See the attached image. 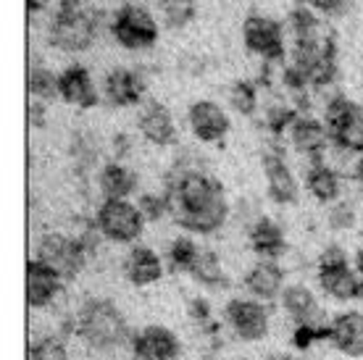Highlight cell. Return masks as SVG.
Listing matches in <instances>:
<instances>
[{"mask_svg": "<svg viewBox=\"0 0 363 360\" xmlns=\"http://www.w3.org/2000/svg\"><path fill=\"white\" fill-rule=\"evenodd\" d=\"M166 192L172 198V218L187 235H216L232 216L224 184L206 171L169 174Z\"/></svg>", "mask_w": 363, "mask_h": 360, "instance_id": "obj_1", "label": "cell"}, {"mask_svg": "<svg viewBox=\"0 0 363 360\" xmlns=\"http://www.w3.org/2000/svg\"><path fill=\"white\" fill-rule=\"evenodd\" d=\"M132 329L124 310L106 298H90L74 313V337L98 355H111L121 347H129Z\"/></svg>", "mask_w": 363, "mask_h": 360, "instance_id": "obj_2", "label": "cell"}, {"mask_svg": "<svg viewBox=\"0 0 363 360\" xmlns=\"http://www.w3.org/2000/svg\"><path fill=\"white\" fill-rule=\"evenodd\" d=\"M316 284L318 289L335 303H355L363 300V279L353 263L347 258V250L342 244H327L318 252L316 261Z\"/></svg>", "mask_w": 363, "mask_h": 360, "instance_id": "obj_3", "label": "cell"}, {"mask_svg": "<svg viewBox=\"0 0 363 360\" xmlns=\"http://www.w3.org/2000/svg\"><path fill=\"white\" fill-rule=\"evenodd\" d=\"M100 29V18L95 11L82 9L79 3H61L48 27V40L61 53H84L92 47Z\"/></svg>", "mask_w": 363, "mask_h": 360, "instance_id": "obj_4", "label": "cell"}, {"mask_svg": "<svg viewBox=\"0 0 363 360\" xmlns=\"http://www.w3.org/2000/svg\"><path fill=\"white\" fill-rule=\"evenodd\" d=\"M324 124L332 137V147L363 155V103L335 92L324 103Z\"/></svg>", "mask_w": 363, "mask_h": 360, "instance_id": "obj_5", "label": "cell"}, {"mask_svg": "<svg viewBox=\"0 0 363 360\" xmlns=\"http://www.w3.org/2000/svg\"><path fill=\"white\" fill-rule=\"evenodd\" d=\"M92 221L100 237L113 244H137L147 224L140 206L132 200H103Z\"/></svg>", "mask_w": 363, "mask_h": 360, "instance_id": "obj_6", "label": "cell"}, {"mask_svg": "<svg viewBox=\"0 0 363 360\" xmlns=\"http://www.w3.org/2000/svg\"><path fill=\"white\" fill-rule=\"evenodd\" d=\"M35 258L48 263L50 269L64 281H74L87 266L90 250L77 235H64V232H48L37 240Z\"/></svg>", "mask_w": 363, "mask_h": 360, "instance_id": "obj_7", "label": "cell"}, {"mask_svg": "<svg viewBox=\"0 0 363 360\" xmlns=\"http://www.w3.org/2000/svg\"><path fill=\"white\" fill-rule=\"evenodd\" d=\"M221 321L229 334L245 344L264 342L272 332V310L269 303L255 298H232L221 310Z\"/></svg>", "mask_w": 363, "mask_h": 360, "instance_id": "obj_8", "label": "cell"}, {"mask_svg": "<svg viewBox=\"0 0 363 360\" xmlns=\"http://www.w3.org/2000/svg\"><path fill=\"white\" fill-rule=\"evenodd\" d=\"M111 35L124 50L143 53L158 43L161 29H158V21L150 11L137 6V3H127L111 18Z\"/></svg>", "mask_w": 363, "mask_h": 360, "instance_id": "obj_9", "label": "cell"}, {"mask_svg": "<svg viewBox=\"0 0 363 360\" xmlns=\"http://www.w3.org/2000/svg\"><path fill=\"white\" fill-rule=\"evenodd\" d=\"M242 43H245L247 53L258 55L269 66L284 61V55H287L284 27L277 18L264 16V13H250L242 21Z\"/></svg>", "mask_w": 363, "mask_h": 360, "instance_id": "obj_10", "label": "cell"}, {"mask_svg": "<svg viewBox=\"0 0 363 360\" xmlns=\"http://www.w3.org/2000/svg\"><path fill=\"white\" fill-rule=\"evenodd\" d=\"M129 352L132 360H179L182 339L169 326L147 324L132 334Z\"/></svg>", "mask_w": 363, "mask_h": 360, "instance_id": "obj_11", "label": "cell"}, {"mask_svg": "<svg viewBox=\"0 0 363 360\" xmlns=\"http://www.w3.org/2000/svg\"><path fill=\"white\" fill-rule=\"evenodd\" d=\"M287 142L308 163L327 161V153L332 150V137H329L327 124L316 116H308V113H300L295 118V124L287 132Z\"/></svg>", "mask_w": 363, "mask_h": 360, "instance_id": "obj_12", "label": "cell"}, {"mask_svg": "<svg viewBox=\"0 0 363 360\" xmlns=\"http://www.w3.org/2000/svg\"><path fill=\"white\" fill-rule=\"evenodd\" d=\"M145 95V77L140 69H127V66H116L103 77L100 84V98L111 108H132L140 106Z\"/></svg>", "mask_w": 363, "mask_h": 360, "instance_id": "obj_13", "label": "cell"}, {"mask_svg": "<svg viewBox=\"0 0 363 360\" xmlns=\"http://www.w3.org/2000/svg\"><path fill=\"white\" fill-rule=\"evenodd\" d=\"M187 129L198 142L216 145L229 135L232 121L227 108H221L216 100H195L187 108Z\"/></svg>", "mask_w": 363, "mask_h": 360, "instance_id": "obj_14", "label": "cell"}, {"mask_svg": "<svg viewBox=\"0 0 363 360\" xmlns=\"http://www.w3.org/2000/svg\"><path fill=\"white\" fill-rule=\"evenodd\" d=\"M24 274H27L24 276V295H27V305L32 310H48L58 300V295L64 292L66 281L35 255L27 261Z\"/></svg>", "mask_w": 363, "mask_h": 360, "instance_id": "obj_15", "label": "cell"}, {"mask_svg": "<svg viewBox=\"0 0 363 360\" xmlns=\"http://www.w3.org/2000/svg\"><path fill=\"white\" fill-rule=\"evenodd\" d=\"M264 179L266 192L277 206H295L300 198V184L292 174L290 163L284 161L279 147H272L264 153Z\"/></svg>", "mask_w": 363, "mask_h": 360, "instance_id": "obj_16", "label": "cell"}, {"mask_svg": "<svg viewBox=\"0 0 363 360\" xmlns=\"http://www.w3.org/2000/svg\"><path fill=\"white\" fill-rule=\"evenodd\" d=\"M58 100H64L66 106L74 108H95L100 100V87L95 84L92 74L82 63H72L58 74Z\"/></svg>", "mask_w": 363, "mask_h": 360, "instance_id": "obj_17", "label": "cell"}, {"mask_svg": "<svg viewBox=\"0 0 363 360\" xmlns=\"http://www.w3.org/2000/svg\"><path fill=\"white\" fill-rule=\"evenodd\" d=\"M121 271L132 287H153L164 279L166 261L147 244H132L121 261Z\"/></svg>", "mask_w": 363, "mask_h": 360, "instance_id": "obj_18", "label": "cell"}, {"mask_svg": "<svg viewBox=\"0 0 363 360\" xmlns=\"http://www.w3.org/2000/svg\"><path fill=\"white\" fill-rule=\"evenodd\" d=\"M242 287L250 298L261 300V303H274V300L281 298V292L287 287L284 281V269H281L277 261H266V258H258V261L245 271L242 276Z\"/></svg>", "mask_w": 363, "mask_h": 360, "instance_id": "obj_19", "label": "cell"}, {"mask_svg": "<svg viewBox=\"0 0 363 360\" xmlns=\"http://www.w3.org/2000/svg\"><path fill=\"white\" fill-rule=\"evenodd\" d=\"M327 342L345 358H363V310H342L332 315Z\"/></svg>", "mask_w": 363, "mask_h": 360, "instance_id": "obj_20", "label": "cell"}, {"mask_svg": "<svg viewBox=\"0 0 363 360\" xmlns=\"http://www.w3.org/2000/svg\"><path fill=\"white\" fill-rule=\"evenodd\" d=\"M137 129H140L143 140L153 147H172L177 142V121H174L172 111L158 100L145 103V108L137 116Z\"/></svg>", "mask_w": 363, "mask_h": 360, "instance_id": "obj_21", "label": "cell"}, {"mask_svg": "<svg viewBox=\"0 0 363 360\" xmlns=\"http://www.w3.org/2000/svg\"><path fill=\"white\" fill-rule=\"evenodd\" d=\"M303 184H306V192L316 200L318 206H335L337 200H342V171L335 163H308Z\"/></svg>", "mask_w": 363, "mask_h": 360, "instance_id": "obj_22", "label": "cell"}, {"mask_svg": "<svg viewBox=\"0 0 363 360\" xmlns=\"http://www.w3.org/2000/svg\"><path fill=\"white\" fill-rule=\"evenodd\" d=\"M247 244L258 258L266 261H279L287 252V235L272 216H258L253 224L245 229Z\"/></svg>", "mask_w": 363, "mask_h": 360, "instance_id": "obj_23", "label": "cell"}, {"mask_svg": "<svg viewBox=\"0 0 363 360\" xmlns=\"http://www.w3.org/2000/svg\"><path fill=\"white\" fill-rule=\"evenodd\" d=\"M279 303L284 315L290 318L292 324H306V321H321V318H327L324 308L318 303V295L308 284H303V281L287 284L284 292H281Z\"/></svg>", "mask_w": 363, "mask_h": 360, "instance_id": "obj_24", "label": "cell"}, {"mask_svg": "<svg viewBox=\"0 0 363 360\" xmlns=\"http://www.w3.org/2000/svg\"><path fill=\"white\" fill-rule=\"evenodd\" d=\"M103 200H129L137 192V174L124 161H106L98 171Z\"/></svg>", "mask_w": 363, "mask_h": 360, "instance_id": "obj_25", "label": "cell"}, {"mask_svg": "<svg viewBox=\"0 0 363 360\" xmlns=\"http://www.w3.org/2000/svg\"><path fill=\"white\" fill-rule=\"evenodd\" d=\"M190 276L203 289H208V292H224L232 284L227 269H224V261L218 258V252L206 250V247H200V255L198 261H195V266H192Z\"/></svg>", "mask_w": 363, "mask_h": 360, "instance_id": "obj_26", "label": "cell"}, {"mask_svg": "<svg viewBox=\"0 0 363 360\" xmlns=\"http://www.w3.org/2000/svg\"><path fill=\"white\" fill-rule=\"evenodd\" d=\"M198 255H200V247L190 235L174 237V240H169L164 252L166 269L174 271V274H190L195 261H198Z\"/></svg>", "mask_w": 363, "mask_h": 360, "instance_id": "obj_27", "label": "cell"}, {"mask_svg": "<svg viewBox=\"0 0 363 360\" xmlns=\"http://www.w3.org/2000/svg\"><path fill=\"white\" fill-rule=\"evenodd\" d=\"M27 92L32 95V100H50L58 98V74L50 72L45 63L32 61L27 66Z\"/></svg>", "mask_w": 363, "mask_h": 360, "instance_id": "obj_28", "label": "cell"}, {"mask_svg": "<svg viewBox=\"0 0 363 360\" xmlns=\"http://www.w3.org/2000/svg\"><path fill=\"white\" fill-rule=\"evenodd\" d=\"M227 100H229V108L235 111V113L250 118V116L258 113V106H261V92H258V84H255V81L237 79V81L229 84Z\"/></svg>", "mask_w": 363, "mask_h": 360, "instance_id": "obj_29", "label": "cell"}, {"mask_svg": "<svg viewBox=\"0 0 363 360\" xmlns=\"http://www.w3.org/2000/svg\"><path fill=\"white\" fill-rule=\"evenodd\" d=\"M298 116L300 111L292 103H287V100H274V103H269L264 108V126L279 140V137H287L290 126L295 124Z\"/></svg>", "mask_w": 363, "mask_h": 360, "instance_id": "obj_30", "label": "cell"}, {"mask_svg": "<svg viewBox=\"0 0 363 360\" xmlns=\"http://www.w3.org/2000/svg\"><path fill=\"white\" fill-rule=\"evenodd\" d=\"M158 13L169 29H184L198 16L195 0H158Z\"/></svg>", "mask_w": 363, "mask_h": 360, "instance_id": "obj_31", "label": "cell"}, {"mask_svg": "<svg viewBox=\"0 0 363 360\" xmlns=\"http://www.w3.org/2000/svg\"><path fill=\"white\" fill-rule=\"evenodd\" d=\"M327 339H329V318L306 321V324H292L290 342L298 352H308L311 347H316L318 342H327Z\"/></svg>", "mask_w": 363, "mask_h": 360, "instance_id": "obj_32", "label": "cell"}, {"mask_svg": "<svg viewBox=\"0 0 363 360\" xmlns=\"http://www.w3.org/2000/svg\"><path fill=\"white\" fill-rule=\"evenodd\" d=\"M27 360H72V355L61 334H45L27 347Z\"/></svg>", "mask_w": 363, "mask_h": 360, "instance_id": "obj_33", "label": "cell"}, {"mask_svg": "<svg viewBox=\"0 0 363 360\" xmlns=\"http://www.w3.org/2000/svg\"><path fill=\"white\" fill-rule=\"evenodd\" d=\"M187 315H190V321L198 326V332H203L206 337L211 339H216L218 334V321L216 315H213V308L206 298H190L187 303Z\"/></svg>", "mask_w": 363, "mask_h": 360, "instance_id": "obj_34", "label": "cell"}, {"mask_svg": "<svg viewBox=\"0 0 363 360\" xmlns=\"http://www.w3.org/2000/svg\"><path fill=\"white\" fill-rule=\"evenodd\" d=\"M358 224V210L350 200H337L335 206H329L327 210V226L332 232H350Z\"/></svg>", "mask_w": 363, "mask_h": 360, "instance_id": "obj_35", "label": "cell"}, {"mask_svg": "<svg viewBox=\"0 0 363 360\" xmlns=\"http://www.w3.org/2000/svg\"><path fill=\"white\" fill-rule=\"evenodd\" d=\"M137 206L143 210V216L147 221H161V218L172 216V198H169V192H145V195H140L137 200Z\"/></svg>", "mask_w": 363, "mask_h": 360, "instance_id": "obj_36", "label": "cell"}, {"mask_svg": "<svg viewBox=\"0 0 363 360\" xmlns=\"http://www.w3.org/2000/svg\"><path fill=\"white\" fill-rule=\"evenodd\" d=\"M74 161L79 163V169H90L92 163L98 161V142L90 135H77L74 142L69 145Z\"/></svg>", "mask_w": 363, "mask_h": 360, "instance_id": "obj_37", "label": "cell"}, {"mask_svg": "<svg viewBox=\"0 0 363 360\" xmlns=\"http://www.w3.org/2000/svg\"><path fill=\"white\" fill-rule=\"evenodd\" d=\"M298 3L318 16H342L350 9V0H298Z\"/></svg>", "mask_w": 363, "mask_h": 360, "instance_id": "obj_38", "label": "cell"}, {"mask_svg": "<svg viewBox=\"0 0 363 360\" xmlns=\"http://www.w3.org/2000/svg\"><path fill=\"white\" fill-rule=\"evenodd\" d=\"M45 116H48V108L43 100H29L27 106V121L29 126H35V129H43L45 126Z\"/></svg>", "mask_w": 363, "mask_h": 360, "instance_id": "obj_39", "label": "cell"}, {"mask_svg": "<svg viewBox=\"0 0 363 360\" xmlns=\"http://www.w3.org/2000/svg\"><path fill=\"white\" fill-rule=\"evenodd\" d=\"M111 147H113V161H124L129 153V147H132V142H129L127 135H118V137H113Z\"/></svg>", "mask_w": 363, "mask_h": 360, "instance_id": "obj_40", "label": "cell"}, {"mask_svg": "<svg viewBox=\"0 0 363 360\" xmlns=\"http://www.w3.org/2000/svg\"><path fill=\"white\" fill-rule=\"evenodd\" d=\"M350 181H353V187H355V192H358V198L363 200V155L355 161V166H353V171H350Z\"/></svg>", "mask_w": 363, "mask_h": 360, "instance_id": "obj_41", "label": "cell"}, {"mask_svg": "<svg viewBox=\"0 0 363 360\" xmlns=\"http://www.w3.org/2000/svg\"><path fill=\"white\" fill-rule=\"evenodd\" d=\"M264 360H306V358H300V355H292V352H272V355H266Z\"/></svg>", "mask_w": 363, "mask_h": 360, "instance_id": "obj_42", "label": "cell"}, {"mask_svg": "<svg viewBox=\"0 0 363 360\" xmlns=\"http://www.w3.org/2000/svg\"><path fill=\"white\" fill-rule=\"evenodd\" d=\"M353 269L358 271V276L363 279V247H361V250H355V255H353Z\"/></svg>", "mask_w": 363, "mask_h": 360, "instance_id": "obj_43", "label": "cell"}, {"mask_svg": "<svg viewBox=\"0 0 363 360\" xmlns=\"http://www.w3.org/2000/svg\"><path fill=\"white\" fill-rule=\"evenodd\" d=\"M61 3H77V0H61Z\"/></svg>", "mask_w": 363, "mask_h": 360, "instance_id": "obj_44", "label": "cell"}]
</instances>
